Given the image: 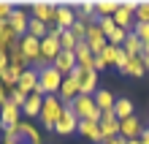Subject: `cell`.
I'll use <instances>...</instances> for the list:
<instances>
[{"mask_svg": "<svg viewBox=\"0 0 149 144\" xmlns=\"http://www.w3.org/2000/svg\"><path fill=\"white\" fill-rule=\"evenodd\" d=\"M63 74H60V71H54V68H43V71H38V87H36V93L38 95H57L60 93V87H63Z\"/></svg>", "mask_w": 149, "mask_h": 144, "instance_id": "1", "label": "cell"}, {"mask_svg": "<svg viewBox=\"0 0 149 144\" xmlns=\"http://www.w3.org/2000/svg\"><path fill=\"white\" fill-rule=\"evenodd\" d=\"M63 109H65V103L57 95H46L43 98V106H41V125L46 131H54L57 120L63 117Z\"/></svg>", "mask_w": 149, "mask_h": 144, "instance_id": "2", "label": "cell"}, {"mask_svg": "<svg viewBox=\"0 0 149 144\" xmlns=\"http://www.w3.org/2000/svg\"><path fill=\"white\" fill-rule=\"evenodd\" d=\"M68 109H71L79 120H92V122H100V109L95 106V98L92 95H79L73 103H68Z\"/></svg>", "mask_w": 149, "mask_h": 144, "instance_id": "3", "label": "cell"}, {"mask_svg": "<svg viewBox=\"0 0 149 144\" xmlns=\"http://www.w3.org/2000/svg\"><path fill=\"white\" fill-rule=\"evenodd\" d=\"M57 6L60 3H46V0H36V3H30V16L33 19L43 22L46 27H54V19H57Z\"/></svg>", "mask_w": 149, "mask_h": 144, "instance_id": "4", "label": "cell"}, {"mask_svg": "<svg viewBox=\"0 0 149 144\" xmlns=\"http://www.w3.org/2000/svg\"><path fill=\"white\" fill-rule=\"evenodd\" d=\"M60 52H63V46H60V30L57 27H49V35L41 38V60L46 63V65H52V63L57 60Z\"/></svg>", "mask_w": 149, "mask_h": 144, "instance_id": "5", "label": "cell"}, {"mask_svg": "<svg viewBox=\"0 0 149 144\" xmlns=\"http://www.w3.org/2000/svg\"><path fill=\"white\" fill-rule=\"evenodd\" d=\"M136 6H138V3H133V0L119 3L117 14L111 16L114 25H117V27H122V30H133V25H136Z\"/></svg>", "mask_w": 149, "mask_h": 144, "instance_id": "6", "label": "cell"}, {"mask_svg": "<svg viewBox=\"0 0 149 144\" xmlns=\"http://www.w3.org/2000/svg\"><path fill=\"white\" fill-rule=\"evenodd\" d=\"M16 46H19V52L24 55V60H27L30 68L41 60V41H38V38H33V35H22Z\"/></svg>", "mask_w": 149, "mask_h": 144, "instance_id": "7", "label": "cell"}, {"mask_svg": "<svg viewBox=\"0 0 149 144\" xmlns=\"http://www.w3.org/2000/svg\"><path fill=\"white\" fill-rule=\"evenodd\" d=\"M71 76L79 79V87H81V95H95L98 93V71H81V68H76Z\"/></svg>", "mask_w": 149, "mask_h": 144, "instance_id": "8", "label": "cell"}, {"mask_svg": "<svg viewBox=\"0 0 149 144\" xmlns=\"http://www.w3.org/2000/svg\"><path fill=\"white\" fill-rule=\"evenodd\" d=\"M54 133H60V136H73V133H79V117L68 109H63V117L57 120V125H54Z\"/></svg>", "mask_w": 149, "mask_h": 144, "instance_id": "9", "label": "cell"}, {"mask_svg": "<svg viewBox=\"0 0 149 144\" xmlns=\"http://www.w3.org/2000/svg\"><path fill=\"white\" fill-rule=\"evenodd\" d=\"M141 133H144V122L138 120V117H127V120H119V136L130 141V139H141Z\"/></svg>", "mask_w": 149, "mask_h": 144, "instance_id": "10", "label": "cell"}, {"mask_svg": "<svg viewBox=\"0 0 149 144\" xmlns=\"http://www.w3.org/2000/svg\"><path fill=\"white\" fill-rule=\"evenodd\" d=\"M79 95H81L79 79H76V76H65V79H63V87H60V93H57V98H60V101H63V103L68 106V103H73Z\"/></svg>", "mask_w": 149, "mask_h": 144, "instance_id": "11", "label": "cell"}, {"mask_svg": "<svg viewBox=\"0 0 149 144\" xmlns=\"http://www.w3.org/2000/svg\"><path fill=\"white\" fill-rule=\"evenodd\" d=\"M84 44H87V46H90V52H92L95 57H98L100 52H103V49L109 46L106 35L100 33V27H98V25H90V30H87V38H84Z\"/></svg>", "mask_w": 149, "mask_h": 144, "instance_id": "12", "label": "cell"}, {"mask_svg": "<svg viewBox=\"0 0 149 144\" xmlns=\"http://www.w3.org/2000/svg\"><path fill=\"white\" fill-rule=\"evenodd\" d=\"M19 114H22V109L11 101V98H8V101L0 106V120H3V131H6V128H14V125H19V122H22V120H19Z\"/></svg>", "mask_w": 149, "mask_h": 144, "instance_id": "13", "label": "cell"}, {"mask_svg": "<svg viewBox=\"0 0 149 144\" xmlns=\"http://www.w3.org/2000/svg\"><path fill=\"white\" fill-rule=\"evenodd\" d=\"M30 19H33V16H30L27 11H24L22 6H16V8H14V14H11V19H8V25H11V27H14V33L22 38V35H27Z\"/></svg>", "mask_w": 149, "mask_h": 144, "instance_id": "14", "label": "cell"}, {"mask_svg": "<svg viewBox=\"0 0 149 144\" xmlns=\"http://www.w3.org/2000/svg\"><path fill=\"white\" fill-rule=\"evenodd\" d=\"M73 25H76V8H71L68 3H60V6H57L54 27H57V30H71Z\"/></svg>", "mask_w": 149, "mask_h": 144, "instance_id": "15", "label": "cell"}, {"mask_svg": "<svg viewBox=\"0 0 149 144\" xmlns=\"http://www.w3.org/2000/svg\"><path fill=\"white\" fill-rule=\"evenodd\" d=\"M52 68H54V71H60L63 76H71L73 71L79 68V65H76V55H73V52H60V55H57V60L52 63Z\"/></svg>", "mask_w": 149, "mask_h": 144, "instance_id": "16", "label": "cell"}, {"mask_svg": "<svg viewBox=\"0 0 149 144\" xmlns=\"http://www.w3.org/2000/svg\"><path fill=\"white\" fill-rule=\"evenodd\" d=\"M73 55H76V65L81 71H95V55L90 52V46H87L84 41H79V46L73 49Z\"/></svg>", "mask_w": 149, "mask_h": 144, "instance_id": "17", "label": "cell"}, {"mask_svg": "<svg viewBox=\"0 0 149 144\" xmlns=\"http://www.w3.org/2000/svg\"><path fill=\"white\" fill-rule=\"evenodd\" d=\"M79 133L87 139V141H95V144H103V133H100V122H92V120H79Z\"/></svg>", "mask_w": 149, "mask_h": 144, "instance_id": "18", "label": "cell"}, {"mask_svg": "<svg viewBox=\"0 0 149 144\" xmlns=\"http://www.w3.org/2000/svg\"><path fill=\"white\" fill-rule=\"evenodd\" d=\"M36 87H38V71H36V68H27V71L19 76L16 90H19V93H24V95H30V93H36Z\"/></svg>", "mask_w": 149, "mask_h": 144, "instance_id": "19", "label": "cell"}, {"mask_svg": "<svg viewBox=\"0 0 149 144\" xmlns=\"http://www.w3.org/2000/svg\"><path fill=\"white\" fill-rule=\"evenodd\" d=\"M100 133H103V141L117 139L119 136V120L114 114H103L100 117Z\"/></svg>", "mask_w": 149, "mask_h": 144, "instance_id": "20", "label": "cell"}, {"mask_svg": "<svg viewBox=\"0 0 149 144\" xmlns=\"http://www.w3.org/2000/svg\"><path fill=\"white\" fill-rule=\"evenodd\" d=\"M92 98H95V106L100 109V114H114V103H117V98H114L109 90H103V87H100Z\"/></svg>", "mask_w": 149, "mask_h": 144, "instance_id": "21", "label": "cell"}, {"mask_svg": "<svg viewBox=\"0 0 149 144\" xmlns=\"http://www.w3.org/2000/svg\"><path fill=\"white\" fill-rule=\"evenodd\" d=\"M117 52H119V46H111V44H109V46L95 57V71L100 74V71H106L109 65H114V63H117Z\"/></svg>", "mask_w": 149, "mask_h": 144, "instance_id": "22", "label": "cell"}, {"mask_svg": "<svg viewBox=\"0 0 149 144\" xmlns=\"http://www.w3.org/2000/svg\"><path fill=\"white\" fill-rule=\"evenodd\" d=\"M19 139H22V144H41V131L33 122L22 120L19 122Z\"/></svg>", "mask_w": 149, "mask_h": 144, "instance_id": "23", "label": "cell"}, {"mask_svg": "<svg viewBox=\"0 0 149 144\" xmlns=\"http://www.w3.org/2000/svg\"><path fill=\"white\" fill-rule=\"evenodd\" d=\"M41 106H43V95L30 93L27 101H24V106H22V114L24 117H41Z\"/></svg>", "mask_w": 149, "mask_h": 144, "instance_id": "24", "label": "cell"}, {"mask_svg": "<svg viewBox=\"0 0 149 144\" xmlns=\"http://www.w3.org/2000/svg\"><path fill=\"white\" fill-rule=\"evenodd\" d=\"M122 49H125L130 57H141L144 44H141V38H138V35H136L133 30H130V33H127V38H125V44H122Z\"/></svg>", "mask_w": 149, "mask_h": 144, "instance_id": "25", "label": "cell"}, {"mask_svg": "<svg viewBox=\"0 0 149 144\" xmlns=\"http://www.w3.org/2000/svg\"><path fill=\"white\" fill-rule=\"evenodd\" d=\"M114 117H117V120L133 117V101H130V98H117V103H114Z\"/></svg>", "mask_w": 149, "mask_h": 144, "instance_id": "26", "label": "cell"}, {"mask_svg": "<svg viewBox=\"0 0 149 144\" xmlns=\"http://www.w3.org/2000/svg\"><path fill=\"white\" fill-rule=\"evenodd\" d=\"M19 76H22L19 71L8 65V68L3 71V74H0V84H3V87L8 90V93H11V90H16V84H19Z\"/></svg>", "mask_w": 149, "mask_h": 144, "instance_id": "27", "label": "cell"}, {"mask_svg": "<svg viewBox=\"0 0 149 144\" xmlns=\"http://www.w3.org/2000/svg\"><path fill=\"white\" fill-rule=\"evenodd\" d=\"M8 65H11V68H16L19 74H24V71L30 68V65H27V60H24V55L19 52V46H14L11 52H8Z\"/></svg>", "mask_w": 149, "mask_h": 144, "instance_id": "28", "label": "cell"}, {"mask_svg": "<svg viewBox=\"0 0 149 144\" xmlns=\"http://www.w3.org/2000/svg\"><path fill=\"white\" fill-rule=\"evenodd\" d=\"M144 74H146L144 60H141V57H130V60H127V71H125V76H130V79H141Z\"/></svg>", "mask_w": 149, "mask_h": 144, "instance_id": "29", "label": "cell"}, {"mask_svg": "<svg viewBox=\"0 0 149 144\" xmlns=\"http://www.w3.org/2000/svg\"><path fill=\"white\" fill-rule=\"evenodd\" d=\"M117 8H119L117 0H98V3H95L98 16H114V14H117Z\"/></svg>", "mask_w": 149, "mask_h": 144, "instance_id": "30", "label": "cell"}, {"mask_svg": "<svg viewBox=\"0 0 149 144\" xmlns=\"http://www.w3.org/2000/svg\"><path fill=\"white\" fill-rule=\"evenodd\" d=\"M27 35H33V38H46V35H49V27H46V25H43V22H38V19H30V27H27Z\"/></svg>", "mask_w": 149, "mask_h": 144, "instance_id": "31", "label": "cell"}, {"mask_svg": "<svg viewBox=\"0 0 149 144\" xmlns=\"http://www.w3.org/2000/svg\"><path fill=\"white\" fill-rule=\"evenodd\" d=\"M60 46H63V52H73L79 46V41L73 38L71 30H60Z\"/></svg>", "mask_w": 149, "mask_h": 144, "instance_id": "32", "label": "cell"}, {"mask_svg": "<svg viewBox=\"0 0 149 144\" xmlns=\"http://www.w3.org/2000/svg\"><path fill=\"white\" fill-rule=\"evenodd\" d=\"M16 3H11V0H0V25H6L8 19H11Z\"/></svg>", "mask_w": 149, "mask_h": 144, "instance_id": "33", "label": "cell"}, {"mask_svg": "<svg viewBox=\"0 0 149 144\" xmlns=\"http://www.w3.org/2000/svg\"><path fill=\"white\" fill-rule=\"evenodd\" d=\"M127 33H130V30H122V27H117V30H114L106 41L111 44V46H122V44H125V38H127Z\"/></svg>", "mask_w": 149, "mask_h": 144, "instance_id": "34", "label": "cell"}, {"mask_svg": "<svg viewBox=\"0 0 149 144\" xmlns=\"http://www.w3.org/2000/svg\"><path fill=\"white\" fill-rule=\"evenodd\" d=\"M98 27H100V33L109 38V35L117 30V25H114V19H111V16H100V19H98Z\"/></svg>", "mask_w": 149, "mask_h": 144, "instance_id": "35", "label": "cell"}, {"mask_svg": "<svg viewBox=\"0 0 149 144\" xmlns=\"http://www.w3.org/2000/svg\"><path fill=\"white\" fill-rule=\"evenodd\" d=\"M87 30H90V25L81 22V19H76V25L71 27V33H73V38H76V41H84V38H87Z\"/></svg>", "mask_w": 149, "mask_h": 144, "instance_id": "36", "label": "cell"}, {"mask_svg": "<svg viewBox=\"0 0 149 144\" xmlns=\"http://www.w3.org/2000/svg\"><path fill=\"white\" fill-rule=\"evenodd\" d=\"M127 60H130V55H127V52L119 46V52H117V63H114V68H117L119 74H125V71H127Z\"/></svg>", "mask_w": 149, "mask_h": 144, "instance_id": "37", "label": "cell"}, {"mask_svg": "<svg viewBox=\"0 0 149 144\" xmlns=\"http://www.w3.org/2000/svg\"><path fill=\"white\" fill-rule=\"evenodd\" d=\"M136 22L149 25V0H146V3H138V6H136Z\"/></svg>", "mask_w": 149, "mask_h": 144, "instance_id": "38", "label": "cell"}, {"mask_svg": "<svg viewBox=\"0 0 149 144\" xmlns=\"http://www.w3.org/2000/svg\"><path fill=\"white\" fill-rule=\"evenodd\" d=\"M133 33L141 38V44H149V25H144V22H136L133 25Z\"/></svg>", "mask_w": 149, "mask_h": 144, "instance_id": "39", "label": "cell"}, {"mask_svg": "<svg viewBox=\"0 0 149 144\" xmlns=\"http://www.w3.org/2000/svg\"><path fill=\"white\" fill-rule=\"evenodd\" d=\"M8 98H11V101L19 106V109L24 106V101H27V95H24V93H19V90H11V93H8Z\"/></svg>", "mask_w": 149, "mask_h": 144, "instance_id": "40", "label": "cell"}, {"mask_svg": "<svg viewBox=\"0 0 149 144\" xmlns=\"http://www.w3.org/2000/svg\"><path fill=\"white\" fill-rule=\"evenodd\" d=\"M141 60H144V65L149 71V44H144V49H141Z\"/></svg>", "mask_w": 149, "mask_h": 144, "instance_id": "41", "label": "cell"}, {"mask_svg": "<svg viewBox=\"0 0 149 144\" xmlns=\"http://www.w3.org/2000/svg\"><path fill=\"white\" fill-rule=\"evenodd\" d=\"M6 101H8V90H6L3 84H0V106H3Z\"/></svg>", "mask_w": 149, "mask_h": 144, "instance_id": "42", "label": "cell"}, {"mask_svg": "<svg viewBox=\"0 0 149 144\" xmlns=\"http://www.w3.org/2000/svg\"><path fill=\"white\" fill-rule=\"evenodd\" d=\"M8 68V55H0V74Z\"/></svg>", "mask_w": 149, "mask_h": 144, "instance_id": "43", "label": "cell"}, {"mask_svg": "<svg viewBox=\"0 0 149 144\" xmlns=\"http://www.w3.org/2000/svg\"><path fill=\"white\" fill-rule=\"evenodd\" d=\"M141 144H149V128H144V133H141V139H138Z\"/></svg>", "mask_w": 149, "mask_h": 144, "instance_id": "44", "label": "cell"}, {"mask_svg": "<svg viewBox=\"0 0 149 144\" xmlns=\"http://www.w3.org/2000/svg\"><path fill=\"white\" fill-rule=\"evenodd\" d=\"M0 144H22V139H6V136H3V141H0Z\"/></svg>", "mask_w": 149, "mask_h": 144, "instance_id": "45", "label": "cell"}, {"mask_svg": "<svg viewBox=\"0 0 149 144\" xmlns=\"http://www.w3.org/2000/svg\"><path fill=\"white\" fill-rule=\"evenodd\" d=\"M103 144H125V139L117 136V139H109V141H103Z\"/></svg>", "mask_w": 149, "mask_h": 144, "instance_id": "46", "label": "cell"}, {"mask_svg": "<svg viewBox=\"0 0 149 144\" xmlns=\"http://www.w3.org/2000/svg\"><path fill=\"white\" fill-rule=\"evenodd\" d=\"M125 144H141V141H138V139H130V141H125Z\"/></svg>", "mask_w": 149, "mask_h": 144, "instance_id": "47", "label": "cell"}, {"mask_svg": "<svg viewBox=\"0 0 149 144\" xmlns=\"http://www.w3.org/2000/svg\"><path fill=\"white\" fill-rule=\"evenodd\" d=\"M0 131H3V120H0Z\"/></svg>", "mask_w": 149, "mask_h": 144, "instance_id": "48", "label": "cell"}]
</instances>
